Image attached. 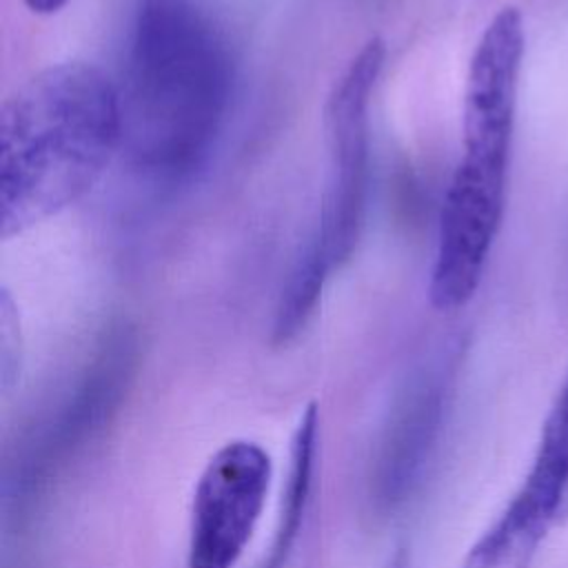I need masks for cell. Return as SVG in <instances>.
<instances>
[{
    "label": "cell",
    "instance_id": "6da1fadb",
    "mask_svg": "<svg viewBox=\"0 0 568 568\" xmlns=\"http://www.w3.org/2000/svg\"><path fill=\"white\" fill-rule=\"evenodd\" d=\"M231 84L229 49L193 0H144L120 95L133 166L162 182L186 178L224 122Z\"/></svg>",
    "mask_w": 568,
    "mask_h": 568
},
{
    "label": "cell",
    "instance_id": "7a4b0ae2",
    "mask_svg": "<svg viewBox=\"0 0 568 568\" xmlns=\"http://www.w3.org/2000/svg\"><path fill=\"white\" fill-rule=\"evenodd\" d=\"M120 142V93L98 67L62 62L29 78L0 113L2 240L84 197Z\"/></svg>",
    "mask_w": 568,
    "mask_h": 568
},
{
    "label": "cell",
    "instance_id": "3957f363",
    "mask_svg": "<svg viewBox=\"0 0 568 568\" xmlns=\"http://www.w3.org/2000/svg\"><path fill=\"white\" fill-rule=\"evenodd\" d=\"M138 366V335L115 324L75 382L20 435L4 466V517L24 524L69 462L109 424Z\"/></svg>",
    "mask_w": 568,
    "mask_h": 568
},
{
    "label": "cell",
    "instance_id": "277c9868",
    "mask_svg": "<svg viewBox=\"0 0 568 568\" xmlns=\"http://www.w3.org/2000/svg\"><path fill=\"white\" fill-rule=\"evenodd\" d=\"M386 58L382 38H371L333 84L324 106L328 184L317 237L335 268H342L362 235L368 193V109Z\"/></svg>",
    "mask_w": 568,
    "mask_h": 568
},
{
    "label": "cell",
    "instance_id": "5b68a950",
    "mask_svg": "<svg viewBox=\"0 0 568 568\" xmlns=\"http://www.w3.org/2000/svg\"><path fill=\"white\" fill-rule=\"evenodd\" d=\"M271 455L251 439L226 442L204 466L191 501L186 568H235L262 517Z\"/></svg>",
    "mask_w": 568,
    "mask_h": 568
},
{
    "label": "cell",
    "instance_id": "8992f818",
    "mask_svg": "<svg viewBox=\"0 0 568 568\" xmlns=\"http://www.w3.org/2000/svg\"><path fill=\"white\" fill-rule=\"evenodd\" d=\"M526 31L517 7H501L468 62L462 109V164L508 178Z\"/></svg>",
    "mask_w": 568,
    "mask_h": 568
},
{
    "label": "cell",
    "instance_id": "52a82bcc",
    "mask_svg": "<svg viewBox=\"0 0 568 568\" xmlns=\"http://www.w3.org/2000/svg\"><path fill=\"white\" fill-rule=\"evenodd\" d=\"M446 410V379L435 368L415 371L397 390L382 426L371 495L379 508L399 506L430 459Z\"/></svg>",
    "mask_w": 568,
    "mask_h": 568
},
{
    "label": "cell",
    "instance_id": "ba28073f",
    "mask_svg": "<svg viewBox=\"0 0 568 568\" xmlns=\"http://www.w3.org/2000/svg\"><path fill=\"white\" fill-rule=\"evenodd\" d=\"M557 517L521 488L473 544L459 568H530Z\"/></svg>",
    "mask_w": 568,
    "mask_h": 568
},
{
    "label": "cell",
    "instance_id": "9c48e42d",
    "mask_svg": "<svg viewBox=\"0 0 568 568\" xmlns=\"http://www.w3.org/2000/svg\"><path fill=\"white\" fill-rule=\"evenodd\" d=\"M317 406L308 404L300 417V424L291 439V464L286 488L282 493V508L277 530L266 555V561L260 568H284L291 548L300 535L302 521L306 517V508L311 501L313 488V470H315V453H317Z\"/></svg>",
    "mask_w": 568,
    "mask_h": 568
},
{
    "label": "cell",
    "instance_id": "30bf717a",
    "mask_svg": "<svg viewBox=\"0 0 568 568\" xmlns=\"http://www.w3.org/2000/svg\"><path fill=\"white\" fill-rule=\"evenodd\" d=\"M333 271L320 237L315 235L297 257L275 306L271 339L275 346L293 342L308 324L322 297L324 282Z\"/></svg>",
    "mask_w": 568,
    "mask_h": 568
},
{
    "label": "cell",
    "instance_id": "8fae6325",
    "mask_svg": "<svg viewBox=\"0 0 568 568\" xmlns=\"http://www.w3.org/2000/svg\"><path fill=\"white\" fill-rule=\"evenodd\" d=\"M521 486L548 501L559 517L568 513V377L544 422L537 453Z\"/></svg>",
    "mask_w": 568,
    "mask_h": 568
},
{
    "label": "cell",
    "instance_id": "7c38bea8",
    "mask_svg": "<svg viewBox=\"0 0 568 568\" xmlns=\"http://www.w3.org/2000/svg\"><path fill=\"white\" fill-rule=\"evenodd\" d=\"M0 359H2V384L7 388L16 379V373L20 368V324L7 288H2V295H0Z\"/></svg>",
    "mask_w": 568,
    "mask_h": 568
},
{
    "label": "cell",
    "instance_id": "4fadbf2b",
    "mask_svg": "<svg viewBox=\"0 0 568 568\" xmlns=\"http://www.w3.org/2000/svg\"><path fill=\"white\" fill-rule=\"evenodd\" d=\"M69 0H24L27 9L38 13V16H51V13H58L60 9L67 7Z\"/></svg>",
    "mask_w": 568,
    "mask_h": 568
}]
</instances>
